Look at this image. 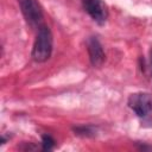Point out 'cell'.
Here are the masks:
<instances>
[{
    "mask_svg": "<svg viewBox=\"0 0 152 152\" xmlns=\"http://www.w3.org/2000/svg\"><path fill=\"white\" fill-rule=\"evenodd\" d=\"M128 107L140 118H145L152 112V94L135 93L128 97Z\"/></svg>",
    "mask_w": 152,
    "mask_h": 152,
    "instance_id": "obj_2",
    "label": "cell"
},
{
    "mask_svg": "<svg viewBox=\"0 0 152 152\" xmlns=\"http://www.w3.org/2000/svg\"><path fill=\"white\" fill-rule=\"evenodd\" d=\"M52 33L50 28L42 25L38 28V33L32 49V58L36 62H45L50 58L52 52Z\"/></svg>",
    "mask_w": 152,
    "mask_h": 152,
    "instance_id": "obj_1",
    "label": "cell"
},
{
    "mask_svg": "<svg viewBox=\"0 0 152 152\" xmlns=\"http://www.w3.org/2000/svg\"><path fill=\"white\" fill-rule=\"evenodd\" d=\"M23 15L27 24L32 27H40L43 21V12L37 0H18Z\"/></svg>",
    "mask_w": 152,
    "mask_h": 152,
    "instance_id": "obj_3",
    "label": "cell"
},
{
    "mask_svg": "<svg viewBox=\"0 0 152 152\" xmlns=\"http://www.w3.org/2000/svg\"><path fill=\"white\" fill-rule=\"evenodd\" d=\"M86 12L99 24H103L108 17L106 4L102 0H81Z\"/></svg>",
    "mask_w": 152,
    "mask_h": 152,
    "instance_id": "obj_4",
    "label": "cell"
},
{
    "mask_svg": "<svg viewBox=\"0 0 152 152\" xmlns=\"http://www.w3.org/2000/svg\"><path fill=\"white\" fill-rule=\"evenodd\" d=\"M150 69H151V75H152V50L150 51Z\"/></svg>",
    "mask_w": 152,
    "mask_h": 152,
    "instance_id": "obj_8",
    "label": "cell"
},
{
    "mask_svg": "<svg viewBox=\"0 0 152 152\" xmlns=\"http://www.w3.org/2000/svg\"><path fill=\"white\" fill-rule=\"evenodd\" d=\"M75 134L82 135V137H90L95 134V128L93 126H78L74 128Z\"/></svg>",
    "mask_w": 152,
    "mask_h": 152,
    "instance_id": "obj_6",
    "label": "cell"
},
{
    "mask_svg": "<svg viewBox=\"0 0 152 152\" xmlns=\"http://www.w3.org/2000/svg\"><path fill=\"white\" fill-rule=\"evenodd\" d=\"M87 48H88V53H89V59L90 63L94 66H100L104 62V52L102 49L101 43L96 37H90L87 42Z\"/></svg>",
    "mask_w": 152,
    "mask_h": 152,
    "instance_id": "obj_5",
    "label": "cell"
},
{
    "mask_svg": "<svg viewBox=\"0 0 152 152\" xmlns=\"http://www.w3.org/2000/svg\"><path fill=\"white\" fill-rule=\"evenodd\" d=\"M55 139L49 135V134H44L42 137V150L43 151H51L53 147H55Z\"/></svg>",
    "mask_w": 152,
    "mask_h": 152,
    "instance_id": "obj_7",
    "label": "cell"
}]
</instances>
